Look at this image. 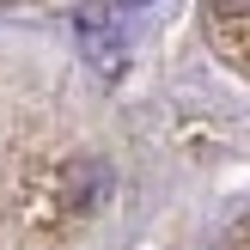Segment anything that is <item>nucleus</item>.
Returning a JSON list of instances; mask_svg holds the SVG:
<instances>
[{
    "label": "nucleus",
    "instance_id": "obj_1",
    "mask_svg": "<svg viewBox=\"0 0 250 250\" xmlns=\"http://www.w3.org/2000/svg\"><path fill=\"white\" fill-rule=\"evenodd\" d=\"M202 24H208V43L238 73H250V6H208Z\"/></svg>",
    "mask_w": 250,
    "mask_h": 250
},
{
    "label": "nucleus",
    "instance_id": "obj_2",
    "mask_svg": "<svg viewBox=\"0 0 250 250\" xmlns=\"http://www.w3.org/2000/svg\"><path fill=\"white\" fill-rule=\"evenodd\" d=\"M238 250H250V232H244V244H238Z\"/></svg>",
    "mask_w": 250,
    "mask_h": 250
}]
</instances>
